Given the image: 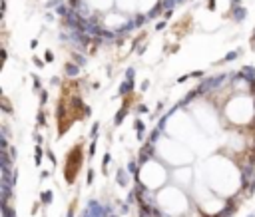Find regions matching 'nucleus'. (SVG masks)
Returning a JSON list of instances; mask_svg holds the SVG:
<instances>
[{"instance_id": "nucleus-1", "label": "nucleus", "mask_w": 255, "mask_h": 217, "mask_svg": "<svg viewBox=\"0 0 255 217\" xmlns=\"http://www.w3.org/2000/svg\"><path fill=\"white\" fill-rule=\"evenodd\" d=\"M233 14H235V20H243L245 18V8H235Z\"/></svg>"}, {"instance_id": "nucleus-2", "label": "nucleus", "mask_w": 255, "mask_h": 217, "mask_svg": "<svg viewBox=\"0 0 255 217\" xmlns=\"http://www.w3.org/2000/svg\"><path fill=\"white\" fill-rule=\"evenodd\" d=\"M237 2H239V0H233V4H237Z\"/></svg>"}]
</instances>
